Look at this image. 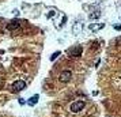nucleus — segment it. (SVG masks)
<instances>
[{
    "instance_id": "8",
    "label": "nucleus",
    "mask_w": 121,
    "mask_h": 117,
    "mask_svg": "<svg viewBox=\"0 0 121 117\" xmlns=\"http://www.w3.org/2000/svg\"><path fill=\"white\" fill-rule=\"evenodd\" d=\"M57 56H60V52L53 53V55H52V57H51V60H56V57H57Z\"/></svg>"
},
{
    "instance_id": "6",
    "label": "nucleus",
    "mask_w": 121,
    "mask_h": 117,
    "mask_svg": "<svg viewBox=\"0 0 121 117\" xmlns=\"http://www.w3.org/2000/svg\"><path fill=\"white\" fill-rule=\"evenodd\" d=\"M16 26H18V22H11V25H8V29L12 30V29H15Z\"/></svg>"
},
{
    "instance_id": "2",
    "label": "nucleus",
    "mask_w": 121,
    "mask_h": 117,
    "mask_svg": "<svg viewBox=\"0 0 121 117\" xmlns=\"http://www.w3.org/2000/svg\"><path fill=\"white\" fill-rule=\"evenodd\" d=\"M71 76H72V74H71V71H68V70H65V71H63L61 74H60V82H68L71 79Z\"/></svg>"
},
{
    "instance_id": "4",
    "label": "nucleus",
    "mask_w": 121,
    "mask_h": 117,
    "mask_svg": "<svg viewBox=\"0 0 121 117\" xmlns=\"http://www.w3.org/2000/svg\"><path fill=\"white\" fill-rule=\"evenodd\" d=\"M80 53H82V46H75V48L70 49V55L72 57H78Z\"/></svg>"
},
{
    "instance_id": "7",
    "label": "nucleus",
    "mask_w": 121,
    "mask_h": 117,
    "mask_svg": "<svg viewBox=\"0 0 121 117\" xmlns=\"http://www.w3.org/2000/svg\"><path fill=\"white\" fill-rule=\"evenodd\" d=\"M101 27H103V25H102V23L97 25V26H90V29H91V30H97V29H101Z\"/></svg>"
},
{
    "instance_id": "5",
    "label": "nucleus",
    "mask_w": 121,
    "mask_h": 117,
    "mask_svg": "<svg viewBox=\"0 0 121 117\" xmlns=\"http://www.w3.org/2000/svg\"><path fill=\"white\" fill-rule=\"evenodd\" d=\"M38 95H33L31 98H30V99H29V105H30V106H33V105H35L37 104V102H38Z\"/></svg>"
},
{
    "instance_id": "1",
    "label": "nucleus",
    "mask_w": 121,
    "mask_h": 117,
    "mask_svg": "<svg viewBox=\"0 0 121 117\" xmlns=\"http://www.w3.org/2000/svg\"><path fill=\"white\" fill-rule=\"evenodd\" d=\"M84 102L83 101H76V102H74V104L71 105V112H74V113H76V112L82 110L83 108H84Z\"/></svg>"
},
{
    "instance_id": "3",
    "label": "nucleus",
    "mask_w": 121,
    "mask_h": 117,
    "mask_svg": "<svg viewBox=\"0 0 121 117\" xmlns=\"http://www.w3.org/2000/svg\"><path fill=\"white\" fill-rule=\"evenodd\" d=\"M12 87H14V90L15 91H20V90H23V89L26 87V83L23 82V80H16V82H14Z\"/></svg>"
}]
</instances>
